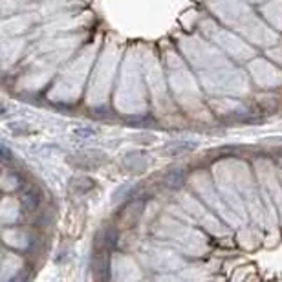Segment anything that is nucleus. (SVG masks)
<instances>
[{"label": "nucleus", "instance_id": "nucleus-6", "mask_svg": "<svg viewBox=\"0 0 282 282\" xmlns=\"http://www.w3.org/2000/svg\"><path fill=\"white\" fill-rule=\"evenodd\" d=\"M75 134L90 136V134H96V130H94V129H75Z\"/></svg>", "mask_w": 282, "mask_h": 282}, {"label": "nucleus", "instance_id": "nucleus-2", "mask_svg": "<svg viewBox=\"0 0 282 282\" xmlns=\"http://www.w3.org/2000/svg\"><path fill=\"white\" fill-rule=\"evenodd\" d=\"M96 187V182L88 176H81V178H73L72 182L68 183V189L73 194H88Z\"/></svg>", "mask_w": 282, "mask_h": 282}, {"label": "nucleus", "instance_id": "nucleus-4", "mask_svg": "<svg viewBox=\"0 0 282 282\" xmlns=\"http://www.w3.org/2000/svg\"><path fill=\"white\" fill-rule=\"evenodd\" d=\"M105 159V156H97V154H90V156H75L70 162L75 165V167H83V169H96L99 167V163Z\"/></svg>", "mask_w": 282, "mask_h": 282}, {"label": "nucleus", "instance_id": "nucleus-3", "mask_svg": "<svg viewBox=\"0 0 282 282\" xmlns=\"http://www.w3.org/2000/svg\"><path fill=\"white\" fill-rule=\"evenodd\" d=\"M187 176H185V171L182 169H174V171L167 172L165 176H163V185L167 187V189H180V187L185 183Z\"/></svg>", "mask_w": 282, "mask_h": 282}, {"label": "nucleus", "instance_id": "nucleus-1", "mask_svg": "<svg viewBox=\"0 0 282 282\" xmlns=\"http://www.w3.org/2000/svg\"><path fill=\"white\" fill-rule=\"evenodd\" d=\"M92 271L96 278H108V258H106V251H96L94 260H92Z\"/></svg>", "mask_w": 282, "mask_h": 282}, {"label": "nucleus", "instance_id": "nucleus-5", "mask_svg": "<svg viewBox=\"0 0 282 282\" xmlns=\"http://www.w3.org/2000/svg\"><path fill=\"white\" fill-rule=\"evenodd\" d=\"M38 202H41V196H38V192L35 191H28L22 194V206L26 207V209L33 211L35 207L38 206Z\"/></svg>", "mask_w": 282, "mask_h": 282}]
</instances>
